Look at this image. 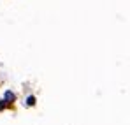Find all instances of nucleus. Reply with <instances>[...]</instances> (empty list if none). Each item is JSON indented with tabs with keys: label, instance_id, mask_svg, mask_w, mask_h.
<instances>
[{
	"label": "nucleus",
	"instance_id": "f257e3e1",
	"mask_svg": "<svg viewBox=\"0 0 130 125\" xmlns=\"http://www.w3.org/2000/svg\"><path fill=\"white\" fill-rule=\"evenodd\" d=\"M14 101V93L12 92H5V102H12Z\"/></svg>",
	"mask_w": 130,
	"mask_h": 125
},
{
	"label": "nucleus",
	"instance_id": "f03ea898",
	"mask_svg": "<svg viewBox=\"0 0 130 125\" xmlns=\"http://www.w3.org/2000/svg\"><path fill=\"white\" fill-rule=\"evenodd\" d=\"M34 104H35V97H34V95H30V97L26 99V106H34Z\"/></svg>",
	"mask_w": 130,
	"mask_h": 125
}]
</instances>
